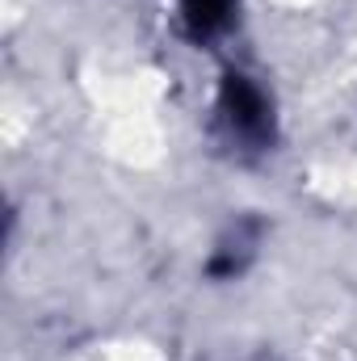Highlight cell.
<instances>
[{"label": "cell", "instance_id": "6da1fadb", "mask_svg": "<svg viewBox=\"0 0 357 361\" xmlns=\"http://www.w3.org/2000/svg\"><path fill=\"white\" fill-rule=\"evenodd\" d=\"M214 130L240 156H261L277 139V118L265 85L244 68H227L214 89Z\"/></svg>", "mask_w": 357, "mask_h": 361}, {"label": "cell", "instance_id": "7a4b0ae2", "mask_svg": "<svg viewBox=\"0 0 357 361\" xmlns=\"http://www.w3.org/2000/svg\"><path fill=\"white\" fill-rule=\"evenodd\" d=\"M240 0H177V25L193 47L219 42L236 25Z\"/></svg>", "mask_w": 357, "mask_h": 361}, {"label": "cell", "instance_id": "3957f363", "mask_svg": "<svg viewBox=\"0 0 357 361\" xmlns=\"http://www.w3.org/2000/svg\"><path fill=\"white\" fill-rule=\"evenodd\" d=\"M257 248H261V223H257V219L236 223V227L214 244V252H210V261H206V273L219 277V281L240 277V273L248 269V261L257 257Z\"/></svg>", "mask_w": 357, "mask_h": 361}]
</instances>
